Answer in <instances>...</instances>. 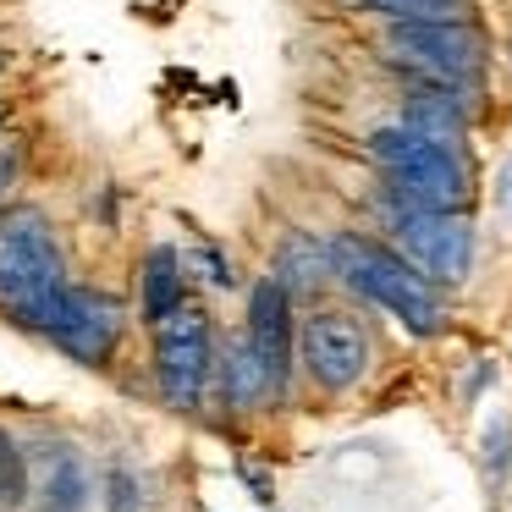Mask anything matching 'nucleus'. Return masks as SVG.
Segmentation results:
<instances>
[{
    "label": "nucleus",
    "instance_id": "nucleus-15",
    "mask_svg": "<svg viewBox=\"0 0 512 512\" xmlns=\"http://www.w3.org/2000/svg\"><path fill=\"white\" fill-rule=\"evenodd\" d=\"M391 23H468V0H358Z\"/></svg>",
    "mask_w": 512,
    "mask_h": 512
},
{
    "label": "nucleus",
    "instance_id": "nucleus-6",
    "mask_svg": "<svg viewBox=\"0 0 512 512\" xmlns=\"http://www.w3.org/2000/svg\"><path fill=\"white\" fill-rule=\"evenodd\" d=\"M391 237L424 281L457 287L474 265V232L457 210H391Z\"/></svg>",
    "mask_w": 512,
    "mask_h": 512
},
{
    "label": "nucleus",
    "instance_id": "nucleus-17",
    "mask_svg": "<svg viewBox=\"0 0 512 512\" xmlns=\"http://www.w3.org/2000/svg\"><path fill=\"white\" fill-rule=\"evenodd\" d=\"M507 457H512V419H490V430H485V479L490 485H501Z\"/></svg>",
    "mask_w": 512,
    "mask_h": 512
},
{
    "label": "nucleus",
    "instance_id": "nucleus-21",
    "mask_svg": "<svg viewBox=\"0 0 512 512\" xmlns=\"http://www.w3.org/2000/svg\"><path fill=\"white\" fill-rule=\"evenodd\" d=\"M0 116H6V111H0Z\"/></svg>",
    "mask_w": 512,
    "mask_h": 512
},
{
    "label": "nucleus",
    "instance_id": "nucleus-5",
    "mask_svg": "<svg viewBox=\"0 0 512 512\" xmlns=\"http://www.w3.org/2000/svg\"><path fill=\"white\" fill-rule=\"evenodd\" d=\"M155 380L177 413H199L215 380V342H210V314L177 303L166 320H155Z\"/></svg>",
    "mask_w": 512,
    "mask_h": 512
},
{
    "label": "nucleus",
    "instance_id": "nucleus-9",
    "mask_svg": "<svg viewBox=\"0 0 512 512\" xmlns=\"http://www.w3.org/2000/svg\"><path fill=\"white\" fill-rule=\"evenodd\" d=\"M248 347L254 358L265 364V380H270V397L287 391V375H292V347H298V325H292V292L281 287L276 276H265L254 292H248Z\"/></svg>",
    "mask_w": 512,
    "mask_h": 512
},
{
    "label": "nucleus",
    "instance_id": "nucleus-4",
    "mask_svg": "<svg viewBox=\"0 0 512 512\" xmlns=\"http://www.w3.org/2000/svg\"><path fill=\"white\" fill-rule=\"evenodd\" d=\"M386 61L424 83V89L468 94L485 78V39L468 23H391Z\"/></svg>",
    "mask_w": 512,
    "mask_h": 512
},
{
    "label": "nucleus",
    "instance_id": "nucleus-10",
    "mask_svg": "<svg viewBox=\"0 0 512 512\" xmlns=\"http://www.w3.org/2000/svg\"><path fill=\"white\" fill-rule=\"evenodd\" d=\"M28 457V501L39 512H83L89 507V463L67 441H39Z\"/></svg>",
    "mask_w": 512,
    "mask_h": 512
},
{
    "label": "nucleus",
    "instance_id": "nucleus-2",
    "mask_svg": "<svg viewBox=\"0 0 512 512\" xmlns=\"http://www.w3.org/2000/svg\"><path fill=\"white\" fill-rule=\"evenodd\" d=\"M325 248H331V270L353 292H364L369 303H380V309H386L391 320H402L413 336H441V325H446L441 292H435V281H424L402 254L369 243V237H353V232H336Z\"/></svg>",
    "mask_w": 512,
    "mask_h": 512
},
{
    "label": "nucleus",
    "instance_id": "nucleus-19",
    "mask_svg": "<svg viewBox=\"0 0 512 512\" xmlns=\"http://www.w3.org/2000/svg\"><path fill=\"white\" fill-rule=\"evenodd\" d=\"M193 265L204 270V281H210V287H232V276H226V259L215 254L210 243H199V248H193Z\"/></svg>",
    "mask_w": 512,
    "mask_h": 512
},
{
    "label": "nucleus",
    "instance_id": "nucleus-1",
    "mask_svg": "<svg viewBox=\"0 0 512 512\" xmlns=\"http://www.w3.org/2000/svg\"><path fill=\"white\" fill-rule=\"evenodd\" d=\"M67 292L72 281H67V265H61L50 221L39 210H28V204L6 210L0 215V309L17 325L45 336L56 325Z\"/></svg>",
    "mask_w": 512,
    "mask_h": 512
},
{
    "label": "nucleus",
    "instance_id": "nucleus-7",
    "mask_svg": "<svg viewBox=\"0 0 512 512\" xmlns=\"http://www.w3.org/2000/svg\"><path fill=\"white\" fill-rule=\"evenodd\" d=\"M298 358L320 391H353L369 375V331L347 309H314L298 331Z\"/></svg>",
    "mask_w": 512,
    "mask_h": 512
},
{
    "label": "nucleus",
    "instance_id": "nucleus-14",
    "mask_svg": "<svg viewBox=\"0 0 512 512\" xmlns=\"http://www.w3.org/2000/svg\"><path fill=\"white\" fill-rule=\"evenodd\" d=\"M177 303H182V254H171V243H160L144 254V314H149V325L166 320Z\"/></svg>",
    "mask_w": 512,
    "mask_h": 512
},
{
    "label": "nucleus",
    "instance_id": "nucleus-13",
    "mask_svg": "<svg viewBox=\"0 0 512 512\" xmlns=\"http://www.w3.org/2000/svg\"><path fill=\"white\" fill-rule=\"evenodd\" d=\"M221 391H226V402H232V408H259V402L270 397L265 364L254 358L248 336H237V342L226 347V364H221Z\"/></svg>",
    "mask_w": 512,
    "mask_h": 512
},
{
    "label": "nucleus",
    "instance_id": "nucleus-11",
    "mask_svg": "<svg viewBox=\"0 0 512 512\" xmlns=\"http://www.w3.org/2000/svg\"><path fill=\"white\" fill-rule=\"evenodd\" d=\"M402 127L435 138V144H457L468 133V111H463V94H446V89H419L408 105H402Z\"/></svg>",
    "mask_w": 512,
    "mask_h": 512
},
{
    "label": "nucleus",
    "instance_id": "nucleus-12",
    "mask_svg": "<svg viewBox=\"0 0 512 512\" xmlns=\"http://www.w3.org/2000/svg\"><path fill=\"white\" fill-rule=\"evenodd\" d=\"M325 276H336L331 270V248L325 243H314V237H303V232H292L287 243H281V254H276V281L287 292H309V287H320Z\"/></svg>",
    "mask_w": 512,
    "mask_h": 512
},
{
    "label": "nucleus",
    "instance_id": "nucleus-20",
    "mask_svg": "<svg viewBox=\"0 0 512 512\" xmlns=\"http://www.w3.org/2000/svg\"><path fill=\"white\" fill-rule=\"evenodd\" d=\"M12 166H17V155H12L6 144H0V199H6V182H12ZM0 215H6V210H0Z\"/></svg>",
    "mask_w": 512,
    "mask_h": 512
},
{
    "label": "nucleus",
    "instance_id": "nucleus-3",
    "mask_svg": "<svg viewBox=\"0 0 512 512\" xmlns=\"http://www.w3.org/2000/svg\"><path fill=\"white\" fill-rule=\"evenodd\" d=\"M369 155L391 182V210H463L468 204V166L457 144H435L397 122L369 138Z\"/></svg>",
    "mask_w": 512,
    "mask_h": 512
},
{
    "label": "nucleus",
    "instance_id": "nucleus-8",
    "mask_svg": "<svg viewBox=\"0 0 512 512\" xmlns=\"http://www.w3.org/2000/svg\"><path fill=\"white\" fill-rule=\"evenodd\" d=\"M122 331H127V309H122V303L72 281L67 303H61L56 325H50L45 336L72 358V364L100 369V364H111V358H116V347H122Z\"/></svg>",
    "mask_w": 512,
    "mask_h": 512
},
{
    "label": "nucleus",
    "instance_id": "nucleus-18",
    "mask_svg": "<svg viewBox=\"0 0 512 512\" xmlns=\"http://www.w3.org/2000/svg\"><path fill=\"white\" fill-rule=\"evenodd\" d=\"M111 512H138V479L122 463L111 468Z\"/></svg>",
    "mask_w": 512,
    "mask_h": 512
},
{
    "label": "nucleus",
    "instance_id": "nucleus-16",
    "mask_svg": "<svg viewBox=\"0 0 512 512\" xmlns=\"http://www.w3.org/2000/svg\"><path fill=\"white\" fill-rule=\"evenodd\" d=\"M23 501H28V457L0 430V507H23Z\"/></svg>",
    "mask_w": 512,
    "mask_h": 512
}]
</instances>
